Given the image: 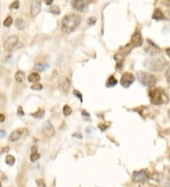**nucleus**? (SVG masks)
I'll use <instances>...</instances> for the list:
<instances>
[{
    "label": "nucleus",
    "mask_w": 170,
    "mask_h": 187,
    "mask_svg": "<svg viewBox=\"0 0 170 187\" xmlns=\"http://www.w3.org/2000/svg\"><path fill=\"white\" fill-rule=\"evenodd\" d=\"M81 22V17L78 14L71 13L65 15L62 20V30L64 33H72L75 31Z\"/></svg>",
    "instance_id": "obj_1"
},
{
    "label": "nucleus",
    "mask_w": 170,
    "mask_h": 187,
    "mask_svg": "<svg viewBox=\"0 0 170 187\" xmlns=\"http://www.w3.org/2000/svg\"><path fill=\"white\" fill-rule=\"evenodd\" d=\"M150 102L154 105H163L168 102V95L163 88H153L149 93Z\"/></svg>",
    "instance_id": "obj_2"
},
{
    "label": "nucleus",
    "mask_w": 170,
    "mask_h": 187,
    "mask_svg": "<svg viewBox=\"0 0 170 187\" xmlns=\"http://www.w3.org/2000/svg\"><path fill=\"white\" fill-rule=\"evenodd\" d=\"M145 64L147 68H149L152 71H161L165 66L166 62L163 59L157 58V59H150L149 61H146Z\"/></svg>",
    "instance_id": "obj_3"
},
{
    "label": "nucleus",
    "mask_w": 170,
    "mask_h": 187,
    "mask_svg": "<svg viewBox=\"0 0 170 187\" xmlns=\"http://www.w3.org/2000/svg\"><path fill=\"white\" fill-rule=\"evenodd\" d=\"M138 78L140 82L145 85V86H149L152 87L156 84L157 79L155 78V76L149 74V73H145V72H139L138 74Z\"/></svg>",
    "instance_id": "obj_4"
},
{
    "label": "nucleus",
    "mask_w": 170,
    "mask_h": 187,
    "mask_svg": "<svg viewBox=\"0 0 170 187\" xmlns=\"http://www.w3.org/2000/svg\"><path fill=\"white\" fill-rule=\"evenodd\" d=\"M134 80H135V77L130 72L124 73L120 79V84L125 88H128L133 83Z\"/></svg>",
    "instance_id": "obj_5"
},
{
    "label": "nucleus",
    "mask_w": 170,
    "mask_h": 187,
    "mask_svg": "<svg viewBox=\"0 0 170 187\" xmlns=\"http://www.w3.org/2000/svg\"><path fill=\"white\" fill-rule=\"evenodd\" d=\"M149 178V175L145 170H139L133 172L132 175V180L135 182H145Z\"/></svg>",
    "instance_id": "obj_6"
},
{
    "label": "nucleus",
    "mask_w": 170,
    "mask_h": 187,
    "mask_svg": "<svg viewBox=\"0 0 170 187\" xmlns=\"http://www.w3.org/2000/svg\"><path fill=\"white\" fill-rule=\"evenodd\" d=\"M17 43H18V37L16 35L9 36L4 43V50L7 52L11 51L16 47Z\"/></svg>",
    "instance_id": "obj_7"
},
{
    "label": "nucleus",
    "mask_w": 170,
    "mask_h": 187,
    "mask_svg": "<svg viewBox=\"0 0 170 187\" xmlns=\"http://www.w3.org/2000/svg\"><path fill=\"white\" fill-rule=\"evenodd\" d=\"M142 43H143L142 35H141V33H140L139 31H137V32H135V33L132 35L131 40H130V43H129L128 46H129L130 48H132V47H140Z\"/></svg>",
    "instance_id": "obj_8"
},
{
    "label": "nucleus",
    "mask_w": 170,
    "mask_h": 187,
    "mask_svg": "<svg viewBox=\"0 0 170 187\" xmlns=\"http://www.w3.org/2000/svg\"><path fill=\"white\" fill-rule=\"evenodd\" d=\"M41 8L42 1H40V0H34V1H32L30 5V15L32 17L37 16L41 12Z\"/></svg>",
    "instance_id": "obj_9"
},
{
    "label": "nucleus",
    "mask_w": 170,
    "mask_h": 187,
    "mask_svg": "<svg viewBox=\"0 0 170 187\" xmlns=\"http://www.w3.org/2000/svg\"><path fill=\"white\" fill-rule=\"evenodd\" d=\"M43 133H44L45 136L47 137H52L55 134V129L53 125L49 122V121H45L43 126Z\"/></svg>",
    "instance_id": "obj_10"
},
{
    "label": "nucleus",
    "mask_w": 170,
    "mask_h": 187,
    "mask_svg": "<svg viewBox=\"0 0 170 187\" xmlns=\"http://www.w3.org/2000/svg\"><path fill=\"white\" fill-rule=\"evenodd\" d=\"M88 6V2L85 0H74L72 1V7L78 12H84Z\"/></svg>",
    "instance_id": "obj_11"
},
{
    "label": "nucleus",
    "mask_w": 170,
    "mask_h": 187,
    "mask_svg": "<svg viewBox=\"0 0 170 187\" xmlns=\"http://www.w3.org/2000/svg\"><path fill=\"white\" fill-rule=\"evenodd\" d=\"M70 84H71V81L68 77H63L59 81V87L62 92H67L68 89L70 88Z\"/></svg>",
    "instance_id": "obj_12"
},
{
    "label": "nucleus",
    "mask_w": 170,
    "mask_h": 187,
    "mask_svg": "<svg viewBox=\"0 0 170 187\" xmlns=\"http://www.w3.org/2000/svg\"><path fill=\"white\" fill-rule=\"evenodd\" d=\"M22 137V130L21 129H16L14 130L13 133H11L9 137V140L10 142H16L18 141L20 138Z\"/></svg>",
    "instance_id": "obj_13"
},
{
    "label": "nucleus",
    "mask_w": 170,
    "mask_h": 187,
    "mask_svg": "<svg viewBox=\"0 0 170 187\" xmlns=\"http://www.w3.org/2000/svg\"><path fill=\"white\" fill-rule=\"evenodd\" d=\"M40 75L38 74V73H36V72H33V73H31L28 77V81L29 82H33V83H36V82H38L39 80H40Z\"/></svg>",
    "instance_id": "obj_14"
},
{
    "label": "nucleus",
    "mask_w": 170,
    "mask_h": 187,
    "mask_svg": "<svg viewBox=\"0 0 170 187\" xmlns=\"http://www.w3.org/2000/svg\"><path fill=\"white\" fill-rule=\"evenodd\" d=\"M14 78H15V80L19 83L23 82L26 78V75H25V72H23V71H17L15 73V76H14Z\"/></svg>",
    "instance_id": "obj_15"
},
{
    "label": "nucleus",
    "mask_w": 170,
    "mask_h": 187,
    "mask_svg": "<svg viewBox=\"0 0 170 187\" xmlns=\"http://www.w3.org/2000/svg\"><path fill=\"white\" fill-rule=\"evenodd\" d=\"M48 68V63L47 62H40L35 64V69L39 72H43Z\"/></svg>",
    "instance_id": "obj_16"
},
{
    "label": "nucleus",
    "mask_w": 170,
    "mask_h": 187,
    "mask_svg": "<svg viewBox=\"0 0 170 187\" xmlns=\"http://www.w3.org/2000/svg\"><path fill=\"white\" fill-rule=\"evenodd\" d=\"M145 50L149 52L150 55H155L158 52H160V49H159V47H157L155 45H153V43H152V47H146Z\"/></svg>",
    "instance_id": "obj_17"
},
{
    "label": "nucleus",
    "mask_w": 170,
    "mask_h": 187,
    "mask_svg": "<svg viewBox=\"0 0 170 187\" xmlns=\"http://www.w3.org/2000/svg\"><path fill=\"white\" fill-rule=\"evenodd\" d=\"M117 82H118L117 80L113 76H111L108 79V80L106 82V85H107V87H115L117 84Z\"/></svg>",
    "instance_id": "obj_18"
},
{
    "label": "nucleus",
    "mask_w": 170,
    "mask_h": 187,
    "mask_svg": "<svg viewBox=\"0 0 170 187\" xmlns=\"http://www.w3.org/2000/svg\"><path fill=\"white\" fill-rule=\"evenodd\" d=\"M153 18L157 19V20H160V19H164V13H162V10L160 9H155V12L153 13Z\"/></svg>",
    "instance_id": "obj_19"
},
{
    "label": "nucleus",
    "mask_w": 170,
    "mask_h": 187,
    "mask_svg": "<svg viewBox=\"0 0 170 187\" xmlns=\"http://www.w3.org/2000/svg\"><path fill=\"white\" fill-rule=\"evenodd\" d=\"M15 27L19 29V30H22L25 28V21L21 19V18H18L16 21H15Z\"/></svg>",
    "instance_id": "obj_20"
},
{
    "label": "nucleus",
    "mask_w": 170,
    "mask_h": 187,
    "mask_svg": "<svg viewBox=\"0 0 170 187\" xmlns=\"http://www.w3.org/2000/svg\"><path fill=\"white\" fill-rule=\"evenodd\" d=\"M39 159H40V154L36 150H34V148H33L32 152L30 154V161L31 162H35V161H37Z\"/></svg>",
    "instance_id": "obj_21"
},
{
    "label": "nucleus",
    "mask_w": 170,
    "mask_h": 187,
    "mask_svg": "<svg viewBox=\"0 0 170 187\" xmlns=\"http://www.w3.org/2000/svg\"><path fill=\"white\" fill-rule=\"evenodd\" d=\"M6 163L9 164V166H13L14 163H15V158L13 155H7L6 156V160H5Z\"/></svg>",
    "instance_id": "obj_22"
},
{
    "label": "nucleus",
    "mask_w": 170,
    "mask_h": 187,
    "mask_svg": "<svg viewBox=\"0 0 170 187\" xmlns=\"http://www.w3.org/2000/svg\"><path fill=\"white\" fill-rule=\"evenodd\" d=\"M43 114H44V110L43 109H42V108H40L38 111L36 112V113H33V114H31V115L32 116H34V117H37V118H42L43 116Z\"/></svg>",
    "instance_id": "obj_23"
},
{
    "label": "nucleus",
    "mask_w": 170,
    "mask_h": 187,
    "mask_svg": "<svg viewBox=\"0 0 170 187\" xmlns=\"http://www.w3.org/2000/svg\"><path fill=\"white\" fill-rule=\"evenodd\" d=\"M62 113L65 116H68V115H70L72 114V109L68 106V105H65L62 109Z\"/></svg>",
    "instance_id": "obj_24"
},
{
    "label": "nucleus",
    "mask_w": 170,
    "mask_h": 187,
    "mask_svg": "<svg viewBox=\"0 0 170 187\" xmlns=\"http://www.w3.org/2000/svg\"><path fill=\"white\" fill-rule=\"evenodd\" d=\"M11 24H13V18H11V16H8L4 20V26L5 27H10Z\"/></svg>",
    "instance_id": "obj_25"
},
{
    "label": "nucleus",
    "mask_w": 170,
    "mask_h": 187,
    "mask_svg": "<svg viewBox=\"0 0 170 187\" xmlns=\"http://www.w3.org/2000/svg\"><path fill=\"white\" fill-rule=\"evenodd\" d=\"M139 187H157V185H155V184H153V183H151V182H146V181H145V182H143Z\"/></svg>",
    "instance_id": "obj_26"
},
{
    "label": "nucleus",
    "mask_w": 170,
    "mask_h": 187,
    "mask_svg": "<svg viewBox=\"0 0 170 187\" xmlns=\"http://www.w3.org/2000/svg\"><path fill=\"white\" fill-rule=\"evenodd\" d=\"M31 88L33 90H42L43 89V85L40 84V83H35V84H33L31 86Z\"/></svg>",
    "instance_id": "obj_27"
},
{
    "label": "nucleus",
    "mask_w": 170,
    "mask_h": 187,
    "mask_svg": "<svg viewBox=\"0 0 170 187\" xmlns=\"http://www.w3.org/2000/svg\"><path fill=\"white\" fill-rule=\"evenodd\" d=\"M50 12L52 13H55V14H59L60 13H61V10H60V9L58 8V7H53L52 9H51V10Z\"/></svg>",
    "instance_id": "obj_28"
},
{
    "label": "nucleus",
    "mask_w": 170,
    "mask_h": 187,
    "mask_svg": "<svg viewBox=\"0 0 170 187\" xmlns=\"http://www.w3.org/2000/svg\"><path fill=\"white\" fill-rule=\"evenodd\" d=\"M36 183H37V187H47L45 186V183L43 180H37L36 181Z\"/></svg>",
    "instance_id": "obj_29"
},
{
    "label": "nucleus",
    "mask_w": 170,
    "mask_h": 187,
    "mask_svg": "<svg viewBox=\"0 0 170 187\" xmlns=\"http://www.w3.org/2000/svg\"><path fill=\"white\" fill-rule=\"evenodd\" d=\"M165 79H166L167 82L170 84V67L165 71Z\"/></svg>",
    "instance_id": "obj_30"
},
{
    "label": "nucleus",
    "mask_w": 170,
    "mask_h": 187,
    "mask_svg": "<svg viewBox=\"0 0 170 187\" xmlns=\"http://www.w3.org/2000/svg\"><path fill=\"white\" fill-rule=\"evenodd\" d=\"M9 8H10V9H18V8H19V2H18V1H14L13 4L9 6Z\"/></svg>",
    "instance_id": "obj_31"
},
{
    "label": "nucleus",
    "mask_w": 170,
    "mask_h": 187,
    "mask_svg": "<svg viewBox=\"0 0 170 187\" xmlns=\"http://www.w3.org/2000/svg\"><path fill=\"white\" fill-rule=\"evenodd\" d=\"M74 95H77V96L79 98V100L82 101V95H81V94H79V93H78V91L75 90V91H74Z\"/></svg>",
    "instance_id": "obj_32"
},
{
    "label": "nucleus",
    "mask_w": 170,
    "mask_h": 187,
    "mask_svg": "<svg viewBox=\"0 0 170 187\" xmlns=\"http://www.w3.org/2000/svg\"><path fill=\"white\" fill-rule=\"evenodd\" d=\"M96 21V19L95 17H92V18H90V19L88 20V23H89L90 25H94Z\"/></svg>",
    "instance_id": "obj_33"
},
{
    "label": "nucleus",
    "mask_w": 170,
    "mask_h": 187,
    "mask_svg": "<svg viewBox=\"0 0 170 187\" xmlns=\"http://www.w3.org/2000/svg\"><path fill=\"white\" fill-rule=\"evenodd\" d=\"M5 121V115L3 114H0V123H2Z\"/></svg>",
    "instance_id": "obj_34"
},
{
    "label": "nucleus",
    "mask_w": 170,
    "mask_h": 187,
    "mask_svg": "<svg viewBox=\"0 0 170 187\" xmlns=\"http://www.w3.org/2000/svg\"><path fill=\"white\" fill-rule=\"evenodd\" d=\"M18 114L19 115H24V111H23V109L21 107L18 108Z\"/></svg>",
    "instance_id": "obj_35"
},
{
    "label": "nucleus",
    "mask_w": 170,
    "mask_h": 187,
    "mask_svg": "<svg viewBox=\"0 0 170 187\" xmlns=\"http://www.w3.org/2000/svg\"><path fill=\"white\" fill-rule=\"evenodd\" d=\"M165 53H166L167 56L170 58V47H168V48H166V49H165Z\"/></svg>",
    "instance_id": "obj_36"
},
{
    "label": "nucleus",
    "mask_w": 170,
    "mask_h": 187,
    "mask_svg": "<svg viewBox=\"0 0 170 187\" xmlns=\"http://www.w3.org/2000/svg\"><path fill=\"white\" fill-rule=\"evenodd\" d=\"M52 0H47V2H45V4H47V5H51L52 4Z\"/></svg>",
    "instance_id": "obj_37"
},
{
    "label": "nucleus",
    "mask_w": 170,
    "mask_h": 187,
    "mask_svg": "<svg viewBox=\"0 0 170 187\" xmlns=\"http://www.w3.org/2000/svg\"><path fill=\"white\" fill-rule=\"evenodd\" d=\"M5 134H6V133H5V131H4V130H2V131H0V135H1L2 137H3V136H4Z\"/></svg>",
    "instance_id": "obj_38"
},
{
    "label": "nucleus",
    "mask_w": 170,
    "mask_h": 187,
    "mask_svg": "<svg viewBox=\"0 0 170 187\" xmlns=\"http://www.w3.org/2000/svg\"><path fill=\"white\" fill-rule=\"evenodd\" d=\"M82 114H83V115H86V116H89V114L85 112V111H82Z\"/></svg>",
    "instance_id": "obj_39"
},
{
    "label": "nucleus",
    "mask_w": 170,
    "mask_h": 187,
    "mask_svg": "<svg viewBox=\"0 0 170 187\" xmlns=\"http://www.w3.org/2000/svg\"><path fill=\"white\" fill-rule=\"evenodd\" d=\"M168 115H169V117H170V110L168 111Z\"/></svg>",
    "instance_id": "obj_40"
},
{
    "label": "nucleus",
    "mask_w": 170,
    "mask_h": 187,
    "mask_svg": "<svg viewBox=\"0 0 170 187\" xmlns=\"http://www.w3.org/2000/svg\"><path fill=\"white\" fill-rule=\"evenodd\" d=\"M0 187H2V184H1V182H0Z\"/></svg>",
    "instance_id": "obj_41"
},
{
    "label": "nucleus",
    "mask_w": 170,
    "mask_h": 187,
    "mask_svg": "<svg viewBox=\"0 0 170 187\" xmlns=\"http://www.w3.org/2000/svg\"><path fill=\"white\" fill-rule=\"evenodd\" d=\"M169 173H170V169H169Z\"/></svg>",
    "instance_id": "obj_42"
}]
</instances>
